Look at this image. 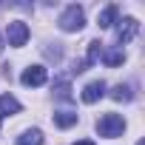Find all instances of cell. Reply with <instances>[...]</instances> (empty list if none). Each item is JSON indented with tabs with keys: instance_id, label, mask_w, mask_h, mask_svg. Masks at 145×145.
Instances as JSON below:
<instances>
[{
	"instance_id": "cell-1",
	"label": "cell",
	"mask_w": 145,
	"mask_h": 145,
	"mask_svg": "<svg viewBox=\"0 0 145 145\" xmlns=\"http://www.w3.org/2000/svg\"><path fill=\"white\" fill-rule=\"evenodd\" d=\"M97 134L105 137V139H117V137L125 134V120L120 114H103L97 120Z\"/></svg>"
},
{
	"instance_id": "cell-2",
	"label": "cell",
	"mask_w": 145,
	"mask_h": 145,
	"mask_svg": "<svg viewBox=\"0 0 145 145\" xmlns=\"http://www.w3.org/2000/svg\"><path fill=\"white\" fill-rule=\"evenodd\" d=\"M57 26L63 29V31H80L83 26H86V12H83V6H68L63 14H60V20H57Z\"/></svg>"
},
{
	"instance_id": "cell-3",
	"label": "cell",
	"mask_w": 145,
	"mask_h": 145,
	"mask_svg": "<svg viewBox=\"0 0 145 145\" xmlns=\"http://www.w3.org/2000/svg\"><path fill=\"white\" fill-rule=\"evenodd\" d=\"M46 80H48L46 65H29L23 74H20V83L29 86V88H40V86H46Z\"/></svg>"
},
{
	"instance_id": "cell-4",
	"label": "cell",
	"mask_w": 145,
	"mask_h": 145,
	"mask_svg": "<svg viewBox=\"0 0 145 145\" xmlns=\"http://www.w3.org/2000/svg\"><path fill=\"white\" fill-rule=\"evenodd\" d=\"M137 31H139L137 17H122V20H120V26H117V43H120V46L131 43V40L137 37Z\"/></svg>"
},
{
	"instance_id": "cell-5",
	"label": "cell",
	"mask_w": 145,
	"mask_h": 145,
	"mask_svg": "<svg viewBox=\"0 0 145 145\" xmlns=\"http://www.w3.org/2000/svg\"><path fill=\"white\" fill-rule=\"evenodd\" d=\"M6 37H9V46L20 48V46H26V40H29V26H26L23 20H14V23H9Z\"/></svg>"
},
{
	"instance_id": "cell-6",
	"label": "cell",
	"mask_w": 145,
	"mask_h": 145,
	"mask_svg": "<svg viewBox=\"0 0 145 145\" xmlns=\"http://www.w3.org/2000/svg\"><path fill=\"white\" fill-rule=\"evenodd\" d=\"M100 57H103V43H100V40H91V43H88V54H86V60L74 65V74H83V71L91 68Z\"/></svg>"
},
{
	"instance_id": "cell-7",
	"label": "cell",
	"mask_w": 145,
	"mask_h": 145,
	"mask_svg": "<svg viewBox=\"0 0 145 145\" xmlns=\"http://www.w3.org/2000/svg\"><path fill=\"white\" fill-rule=\"evenodd\" d=\"M103 94H105V83H103V80H94V83H88V86L83 88V103L91 105V103H97Z\"/></svg>"
},
{
	"instance_id": "cell-8",
	"label": "cell",
	"mask_w": 145,
	"mask_h": 145,
	"mask_svg": "<svg viewBox=\"0 0 145 145\" xmlns=\"http://www.w3.org/2000/svg\"><path fill=\"white\" fill-rule=\"evenodd\" d=\"M20 100L17 97H12V94H3L0 97V120L3 117H12V114H20Z\"/></svg>"
},
{
	"instance_id": "cell-9",
	"label": "cell",
	"mask_w": 145,
	"mask_h": 145,
	"mask_svg": "<svg viewBox=\"0 0 145 145\" xmlns=\"http://www.w3.org/2000/svg\"><path fill=\"white\" fill-rule=\"evenodd\" d=\"M17 145H43V131L40 128H29L17 137Z\"/></svg>"
},
{
	"instance_id": "cell-10",
	"label": "cell",
	"mask_w": 145,
	"mask_h": 145,
	"mask_svg": "<svg viewBox=\"0 0 145 145\" xmlns=\"http://www.w3.org/2000/svg\"><path fill=\"white\" fill-rule=\"evenodd\" d=\"M114 23H117V6H105L100 12V17H97V26L100 29H111Z\"/></svg>"
},
{
	"instance_id": "cell-11",
	"label": "cell",
	"mask_w": 145,
	"mask_h": 145,
	"mask_svg": "<svg viewBox=\"0 0 145 145\" xmlns=\"http://www.w3.org/2000/svg\"><path fill=\"white\" fill-rule=\"evenodd\" d=\"M103 60H105L108 68H117V65L125 63V51L122 48H108V51H103Z\"/></svg>"
},
{
	"instance_id": "cell-12",
	"label": "cell",
	"mask_w": 145,
	"mask_h": 145,
	"mask_svg": "<svg viewBox=\"0 0 145 145\" xmlns=\"http://www.w3.org/2000/svg\"><path fill=\"white\" fill-rule=\"evenodd\" d=\"M111 100H117V103H131V100H134V88H131L128 83H120V86H114Z\"/></svg>"
},
{
	"instance_id": "cell-13",
	"label": "cell",
	"mask_w": 145,
	"mask_h": 145,
	"mask_svg": "<svg viewBox=\"0 0 145 145\" xmlns=\"http://www.w3.org/2000/svg\"><path fill=\"white\" fill-rule=\"evenodd\" d=\"M54 125H60V128L77 125V114L74 111H54Z\"/></svg>"
},
{
	"instance_id": "cell-14",
	"label": "cell",
	"mask_w": 145,
	"mask_h": 145,
	"mask_svg": "<svg viewBox=\"0 0 145 145\" xmlns=\"http://www.w3.org/2000/svg\"><path fill=\"white\" fill-rule=\"evenodd\" d=\"M54 94H57L60 100H71V86H68V80H57V83H54Z\"/></svg>"
},
{
	"instance_id": "cell-15",
	"label": "cell",
	"mask_w": 145,
	"mask_h": 145,
	"mask_svg": "<svg viewBox=\"0 0 145 145\" xmlns=\"http://www.w3.org/2000/svg\"><path fill=\"white\" fill-rule=\"evenodd\" d=\"M74 145H94L91 139H80V142H74Z\"/></svg>"
},
{
	"instance_id": "cell-16",
	"label": "cell",
	"mask_w": 145,
	"mask_h": 145,
	"mask_svg": "<svg viewBox=\"0 0 145 145\" xmlns=\"http://www.w3.org/2000/svg\"><path fill=\"white\" fill-rule=\"evenodd\" d=\"M0 51H3V37H0Z\"/></svg>"
},
{
	"instance_id": "cell-17",
	"label": "cell",
	"mask_w": 145,
	"mask_h": 145,
	"mask_svg": "<svg viewBox=\"0 0 145 145\" xmlns=\"http://www.w3.org/2000/svg\"><path fill=\"white\" fill-rule=\"evenodd\" d=\"M137 145H145V142H137Z\"/></svg>"
}]
</instances>
